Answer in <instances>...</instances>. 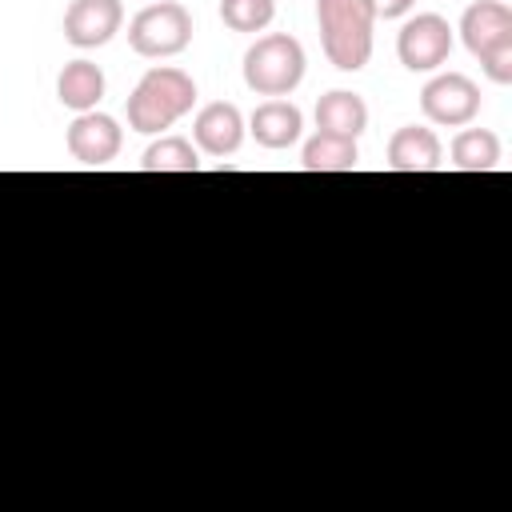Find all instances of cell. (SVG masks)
<instances>
[{
	"label": "cell",
	"mask_w": 512,
	"mask_h": 512,
	"mask_svg": "<svg viewBox=\"0 0 512 512\" xmlns=\"http://www.w3.org/2000/svg\"><path fill=\"white\" fill-rule=\"evenodd\" d=\"M140 168L144 172H196L200 168V152L184 136H160L156 144L144 148Z\"/></svg>",
	"instance_id": "cell-17"
},
{
	"label": "cell",
	"mask_w": 512,
	"mask_h": 512,
	"mask_svg": "<svg viewBox=\"0 0 512 512\" xmlns=\"http://www.w3.org/2000/svg\"><path fill=\"white\" fill-rule=\"evenodd\" d=\"M124 24L120 0H72L64 12V40L72 48H100Z\"/></svg>",
	"instance_id": "cell-8"
},
{
	"label": "cell",
	"mask_w": 512,
	"mask_h": 512,
	"mask_svg": "<svg viewBox=\"0 0 512 512\" xmlns=\"http://www.w3.org/2000/svg\"><path fill=\"white\" fill-rule=\"evenodd\" d=\"M196 104V80L184 72V68H148L132 96H128V128L132 132H144V136H156L164 128H172L180 116H188Z\"/></svg>",
	"instance_id": "cell-1"
},
{
	"label": "cell",
	"mask_w": 512,
	"mask_h": 512,
	"mask_svg": "<svg viewBox=\"0 0 512 512\" xmlns=\"http://www.w3.org/2000/svg\"><path fill=\"white\" fill-rule=\"evenodd\" d=\"M396 56L408 72H436L452 56V24L436 12L404 20V28L396 32Z\"/></svg>",
	"instance_id": "cell-5"
},
{
	"label": "cell",
	"mask_w": 512,
	"mask_h": 512,
	"mask_svg": "<svg viewBox=\"0 0 512 512\" xmlns=\"http://www.w3.org/2000/svg\"><path fill=\"white\" fill-rule=\"evenodd\" d=\"M412 4H416V0H372L376 16H384V20H400V16H408Z\"/></svg>",
	"instance_id": "cell-20"
},
{
	"label": "cell",
	"mask_w": 512,
	"mask_h": 512,
	"mask_svg": "<svg viewBox=\"0 0 512 512\" xmlns=\"http://www.w3.org/2000/svg\"><path fill=\"white\" fill-rule=\"evenodd\" d=\"M480 68L492 84H512V44L504 48H492L488 56H480Z\"/></svg>",
	"instance_id": "cell-19"
},
{
	"label": "cell",
	"mask_w": 512,
	"mask_h": 512,
	"mask_svg": "<svg viewBox=\"0 0 512 512\" xmlns=\"http://www.w3.org/2000/svg\"><path fill=\"white\" fill-rule=\"evenodd\" d=\"M248 132H252V140H256L260 148L280 152V148H288V144L300 140V132H304V112H300L292 100H264V104L248 116Z\"/></svg>",
	"instance_id": "cell-12"
},
{
	"label": "cell",
	"mask_w": 512,
	"mask_h": 512,
	"mask_svg": "<svg viewBox=\"0 0 512 512\" xmlns=\"http://www.w3.org/2000/svg\"><path fill=\"white\" fill-rule=\"evenodd\" d=\"M56 96L72 112H92L104 100V72H100V64H92L84 56L68 60L60 68V76H56Z\"/></svg>",
	"instance_id": "cell-14"
},
{
	"label": "cell",
	"mask_w": 512,
	"mask_h": 512,
	"mask_svg": "<svg viewBox=\"0 0 512 512\" xmlns=\"http://www.w3.org/2000/svg\"><path fill=\"white\" fill-rule=\"evenodd\" d=\"M128 44L136 56H148V60H168V56H180L188 44H192V16L184 4L176 0H160V4H148L132 16L128 24Z\"/></svg>",
	"instance_id": "cell-4"
},
{
	"label": "cell",
	"mask_w": 512,
	"mask_h": 512,
	"mask_svg": "<svg viewBox=\"0 0 512 512\" xmlns=\"http://www.w3.org/2000/svg\"><path fill=\"white\" fill-rule=\"evenodd\" d=\"M448 164L456 168V172H492V168H500V136L496 132H488V128H464V132H456V140H452V148H448Z\"/></svg>",
	"instance_id": "cell-15"
},
{
	"label": "cell",
	"mask_w": 512,
	"mask_h": 512,
	"mask_svg": "<svg viewBox=\"0 0 512 512\" xmlns=\"http://www.w3.org/2000/svg\"><path fill=\"white\" fill-rule=\"evenodd\" d=\"M304 68H308V56L300 40L288 32H268L244 52V84L268 100L288 96L304 80Z\"/></svg>",
	"instance_id": "cell-3"
},
{
	"label": "cell",
	"mask_w": 512,
	"mask_h": 512,
	"mask_svg": "<svg viewBox=\"0 0 512 512\" xmlns=\"http://www.w3.org/2000/svg\"><path fill=\"white\" fill-rule=\"evenodd\" d=\"M444 164V144L424 124H404L388 136V168L392 172H436Z\"/></svg>",
	"instance_id": "cell-11"
},
{
	"label": "cell",
	"mask_w": 512,
	"mask_h": 512,
	"mask_svg": "<svg viewBox=\"0 0 512 512\" xmlns=\"http://www.w3.org/2000/svg\"><path fill=\"white\" fill-rule=\"evenodd\" d=\"M64 140H68L72 160H80L88 168H104V164L116 160V152L124 144V132H120V124L108 112L92 108V112H76V120L68 124Z\"/></svg>",
	"instance_id": "cell-7"
},
{
	"label": "cell",
	"mask_w": 512,
	"mask_h": 512,
	"mask_svg": "<svg viewBox=\"0 0 512 512\" xmlns=\"http://www.w3.org/2000/svg\"><path fill=\"white\" fill-rule=\"evenodd\" d=\"M420 112L432 120V124H444V128H464L476 120L480 112V88L472 76L464 72H440L432 76L424 88H420Z\"/></svg>",
	"instance_id": "cell-6"
},
{
	"label": "cell",
	"mask_w": 512,
	"mask_h": 512,
	"mask_svg": "<svg viewBox=\"0 0 512 512\" xmlns=\"http://www.w3.org/2000/svg\"><path fill=\"white\" fill-rule=\"evenodd\" d=\"M368 128V104L356 92L332 88L316 100V132H332V136H348L356 140Z\"/></svg>",
	"instance_id": "cell-13"
},
{
	"label": "cell",
	"mask_w": 512,
	"mask_h": 512,
	"mask_svg": "<svg viewBox=\"0 0 512 512\" xmlns=\"http://www.w3.org/2000/svg\"><path fill=\"white\" fill-rule=\"evenodd\" d=\"M316 24H320L324 56L340 72H360L372 60V28H376L372 0H316Z\"/></svg>",
	"instance_id": "cell-2"
},
{
	"label": "cell",
	"mask_w": 512,
	"mask_h": 512,
	"mask_svg": "<svg viewBox=\"0 0 512 512\" xmlns=\"http://www.w3.org/2000/svg\"><path fill=\"white\" fill-rule=\"evenodd\" d=\"M244 132H248V124H244L240 108L228 104V100L204 104V108L196 112V120H192V140H196V148L208 152V156H232V152L244 144Z\"/></svg>",
	"instance_id": "cell-10"
},
{
	"label": "cell",
	"mask_w": 512,
	"mask_h": 512,
	"mask_svg": "<svg viewBox=\"0 0 512 512\" xmlns=\"http://www.w3.org/2000/svg\"><path fill=\"white\" fill-rule=\"evenodd\" d=\"M276 16V0H220V20L232 32H264Z\"/></svg>",
	"instance_id": "cell-18"
},
{
	"label": "cell",
	"mask_w": 512,
	"mask_h": 512,
	"mask_svg": "<svg viewBox=\"0 0 512 512\" xmlns=\"http://www.w3.org/2000/svg\"><path fill=\"white\" fill-rule=\"evenodd\" d=\"M300 164H304V172H352L360 164V152H356V140H348V136L316 132L304 144Z\"/></svg>",
	"instance_id": "cell-16"
},
{
	"label": "cell",
	"mask_w": 512,
	"mask_h": 512,
	"mask_svg": "<svg viewBox=\"0 0 512 512\" xmlns=\"http://www.w3.org/2000/svg\"><path fill=\"white\" fill-rule=\"evenodd\" d=\"M460 40L480 60L492 48L512 44V8L504 0H476L460 16Z\"/></svg>",
	"instance_id": "cell-9"
}]
</instances>
